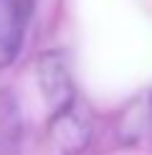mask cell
<instances>
[{
  "label": "cell",
  "instance_id": "cell-1",
  "mask_svg": "<svg viewBox=\"0 0 152 155\" xmlns=\"http://www.w3.org/2000/svg\"><path fill=\"white\" fill-rule=\"evenodd\" d=\"M33 0H0V69L18 59L25 41Z\"/></svg>",
  "mask_w": 152,
  "mask_h": 155
},
{
  "label": "cell",
  "instance_id": "cell-2",
  "mask_svg": "<svg viewBox=\"0 0 152 155\" xmlns=\"http://www.w3.org/2000/svg\"><path fill=\"white\" fill-rule=\"evenodd\" d=\"M38 81H41L46 99L53 104V112L76 102L71 71H68V64L59 51H46L41 56V61H38Z\"/></svg>",
  "mask_w": 152,
  "mask_h": 155
},
{
  "label": "cell",
  "instance_id": "cell-3",
  "mask_svg": "<svg viewBox=\"0 0 152 155\" xmlns=\"http://www.w3.org/2000/svg\"><path fill=\"white\" fill-rule=\"evenodd\" d=\"M51 137L63 153H79L86 147V143L91 140V127H89V120L81 112L79 102L53 112V117H51Z\"/></svg>",
  "mask_w": 152,
  "mask_h": 155
},
{
  "label": "cell",
  "instance_id": "cell-4",
  "mask_svg": "<svg viewBox=\"0 0 152 155\" xmlns=\"http://www.w3.org/2000/svg\"><path fill=\"white\" fill-rule=\"evenodd\" d=\"M23 143V114L15 94L0 89V155H18Z\"/></svg>",
  "mask_w": 152,
  "mask_h": 155
}]
</instances>
